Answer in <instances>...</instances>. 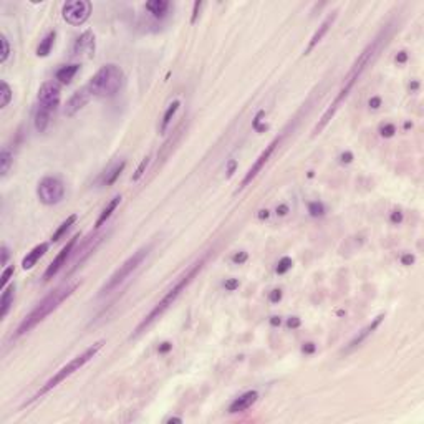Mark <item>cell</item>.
Listing matches in <instances>:
<instances>
[{"instance_id": "25", "label": "cell", "mask_w": 424, "mask_h": 424, "mask_svg": "<svg viewBox=\"0 0 424 424\" xmlns=\"http://www.w3.org/2000/svg\"><path fill=\"white\" fill-rule=\"evenodd\" d=\"M179 106H181V101H179V100H174V101L168 106V110H166L164 116H163V121H161V126H159V131L163 134L168 131L169 125H171V121H173V118L176 116V113L179 110Z\"/></svg>"}, {"instance_id": "42", "label": "cell", "mask_w": 424, "mask_h": 424, "mask_svg": "<svg viewBox=\"0 0 424 424\" xmlns=\"http://www.w3.org/2000/svg\"><path fill=\"white\" fill-rule=\"evenodd\" d=\"M235 169H237V161H235V159H230V161H229V164H227V176L232 177V176H234V173H235Z\"/></svg>"}, {"instance_id": "27", "label": "cell", "mask_w": 424, "mask_h": 424, "mask_svg": "<svg viewBox=\"0 0 424 424\" xmlns=\"http://www.w3.org/2000/svg\"><path fill=\"white\" fill-rule=\"evenodd\" d=\"M125 166H126V161H121V163H118V164L113 166V168L110 169V173H106V176H104L103 184L104 186H113V184H115V182L118 181V177L121 176V173H123Z\"/></svg>"}, {"instance_id": "47", "label": "cell", "mask_w": 424, "mask_h": 424, "mask_svg": "<svg viewBox=\"0 0 424 424\" xmlns=\"http://www.w3.org/2000/svg\"><path fill=\"white\" fill-rule=\"evenodd\" d=\"M171 349H173V343H169V342H164V343L159 345V353H161V355H164V353L171 351Z\"/></svg>"}, {"instance_id": "2", "label": "cell", "mask_w": 424, "mask_h": 424, "mask_svg": "<svg viewBox=\"0 0 424 424\" xmlns=\"http://www.w3.org/2000/svg\"><path fill=\"white\" fill-rule=\"evenodd\" d=\"M76 287H78V282H67V283H63V285L56 287L55 290H51L47 297H43L37 303V307L22 320L19 328L15 331V338H20V336H24L25 333L32 331L38 323H42L45 320L48 315L53 313L65 300L70 299V297L73 295V292L76 290Z\"/></svg>"}, {"instance_id": "11", "label": "cell", "mask_w": 424, "mask_h": 424, "mask_svg": "<svg viewBox=\"0 0 424 424\" xmlns=\"http://www.w3.org/2000/svg\"><path fill=\"white\" fill-rule=\"evenodd\" d=\"M60 100H62V93H60V88L51 81L43 83L38 90L37 95V101L38 106L45 108L48 111H55L56 108L60 106Z\"/></svg>"}, {"instance_id": "37", "label": "cell", "mask_w": 424, "mask_h": 424, "mask_svg": "<svg viewBox=\"0 0 424 424\" xmlns=\"http://www.w3.org/2000/svg\"><path fill=\"white\" fill-rule=\"evenodd\" d=\"M239 285H240V283H239L237 278H227V280L224 282V288H225L227 292H234V290H237Z\"/></svg>"}, {"instance_id": "45", "label": "cell", "mask_w": 424, "mask_h": 424, "mask_svg": "<svg viewBox=\"0 0 424 424\" xmlns=\"http://www.w3.org/2000/svg\"><path fill=\"white\" fill-rule=\"evenodd\" d=\"M379 106H381V98H379V96H373V98L370 100V108L371 110H378Z\"/></svg>"}, {"instance_id": "26", "label": "cell", "mask_w": 424, "mask_h": 424, "mask_svg": "<svg viewBox=\"0 0 424 424\" xmlns=\"http://www.w3.org/2000/svg\"><path fill=\"white\" fill-rule=\"evenodd\" d=\"M55 38H56L55 30L48 32L45 37H43V40H40V45H38V48H37V55L38 56H48V55H50L51 48H53V45H55Z\"/></svg>"}, {"instance_id": "38", "label": "cell", "mask_w": 424, "mask_h": 424, "mask_svg": "<svg viewBox=\"0 0 424 424\" xmlns=\"http://www.w3.org/2000/svg\"><path fill=\"white\" fill-rule=\"evenodd\" d=\"M0 253H2V259H0V265H2V267H5L7 262H8V257H10V250H8V247L5 246V244H3L2 249H0Z\"/></svg>"}, {"instance_id": "10", "label": "cell", "mask_w": 424, "mask_h": 424, "mask_svg": "<svg viewBox=\"0 0 424 424\" xmlns=\"http://www.w3.org/2000/svg\"><path fill=\"white\" fill-rule=\"evenodd\" d=\"M78 239H80V234L73 235V237L67 242V246H65L62 250L58 252V255H56L55 259L51 260V264L48 265L47 270H45V274H43V278H45V280H50V278H53L55 275L58 274L60 270L65 267V265H67L68 259L73 255V252H75V246H76Z\"/></svg>"}, {"instance_id": "1", "label": "cell", "mask_w": 424, "mask_h": 424, "mask_svg": "<svg viewBox=\"0 0 424 424\" xmlns=\"http://www.w3.org/2000/svg\"><path fill=\"white\" fill-rule=\"evenodd\" d=\"M390 27H391V25H388L386 28H383L381 32H379L376 37L371 40L370 45L366 47L360 55H358V58L355 60V63H353L351 68L348 70L347 76H345V80L342 83V86H340V90H338V93H336L335 100L330 103V106L326 108V111L323 113V116L318 120L317 126L313 128V136L320 134L322 131L326 128V125H328L330 121L333 120V116L336 115L338 108L342 106L345 101H347V98L349 96V93L353 91V88H355L356 83L360 81V78H361L363 73H365V70L370 67L371 62H373L374 58H376V55L379 53V50H381V48L388 43V40H390V37H391V28Z\"/></svg>"}, {"instance_id": "48", "label": "cell", "mask_w": 424, "mask_h": 424, "mask_svg": "<svg viewBox=\"0 0 424 424\" xmlns=\"http://www.w3.org/2000/svg\"><path fill=\"white\" fill-rule=\"evenodd\" d=\"M401 221H403V214H401L399 211H393V214H391V222H395V224H399Z\"/></svg>"}, {"instance_id": "29", "label": "cell", "mask_w": 424, "mask_h": 424, "mask_svg": "<svg viewBox=\"0 0 424 424\" xmlns=\"http://www.w3.org/2000/svg\"><path fill=\"white\" fill-rule=\"evenodd\" d=\"M12 101V88L8 86L7 81L0 83V108L8 106V103Z\"/></svg>"}, {"instance_id": "30", "label": "cell", "mask_w": 424, "mask_h": 424, "mask_svg": "<svg viewBox=\"0 0 424 424\" xmlns=\"http://www.w3.org/2000/svg\"><path fill=\"white\" fill-rule=\"evenodd\" d=\"M308 212L312 217H322L325 214V205L318 200H312V202H308Z\"/></svg>"}, {"instance_id": "49", "label": "cell", "mask_w": 424, "mask_h": 424, "mask_svg": "<svg viewBox=\"0 0 424 424\" xmlns=\"http://www.w3.org/2000/svg\"><path fill=\"white\" fill-rule=\"evenodd\" d=\"M406 60H408V53H406V51H399V53L396 55L398 63H406Z\"/></svg>"}, {"instance_id": "16", "label": "cell", "mask_w": 424, "mask_h": 424, "mask_svg": "<svg viewBox=\"0 0 424 424\" xmlns=\"http://www.w3.org/2000/svg\"><path fill=\"white\" fill-rule=\"evenodd\" d=\"M383 318H384V315H383V313H381V315H378V317L374 318V320L371 322V323H368V325H366L361 331H358V333H356L355 336H353L351 342L348 343L347 351H351V349H355L356 347H360V345H361L363 342H365V340L368 338V336H370L371 333H373V331L376 330L379 325H381Z\"/></svg>"}, {"instance_id": "17", "label": "cell", "mask_w": 424, "mask_h": 424, "mask_svg": "<svg viewBox=\"0 0 424 424\" xmlns=\"http://www.w3.org/2000/svg\"><path fill=\"white\" fill-rule=\"evenodd\" d=\"M48 247H50V244L48 242H42V244H38V246H35L32 250L24 257V260H22V269L24 270L33 269L35 265H37V262L48 252Z\"/></svg>"}, {"instance_id": "32", "label": "cell", "mask_w": 424, "mask_h": 424, "mask_svg": "<svg viewBox=\"0 0 424 424\" xmlns=\"http://www.w3.org/2000/svg\"><path fill=\"white\" fill-rule=\"evenodd\" d=\"M0 43H2V53H0V63H5L8 55H10V43L5 35H0Z\"/></svg>"}, {"instance_id": "23", "label": "cell", "mask_w": 424, "mask_h": 424, "mask_svg": "<svg viewBox=\"0 0 424 424\" xmlns=\"http://www.w3.org/2000/svg\"><path fill=\"white\" fill-rule=\"evenodd\" d=\"M50 120H51V111L38 106L37 111H35V128H37V131L45 133L47 128L50 126Z\"/></svg>"}, {"instance_id": "7", "label": "cell", "mask_w": 424, "mask_h": 424, "mask_svg": "<svg viewBox=\"0 0 424 424\" xmlns=\"http://www.w3.org/2000/svg\"><path fill=\"white\" fill-rule=\"evenodd\" d=\"M37 194L42 204L45 205H55L60 204L65 198V186L58 177L47 176L38 182Z\"/></svg>"}, {"instance_id": "50", "label": "cell", "mask_w": 424, "mask_h": 424, "mask_svg": "<svg viewBox=\"0 0 424 424\" xmlns=\"http://www.w3.org/2000/svg\"><path fill=\"white\" fill-rule=\"evenodd\" d=\"M287 212H288V205L287 204H280L277 207V214L278 216H287Z\"/></svg>"}, {"instance_id": "13", "label": "cell", "mask_w": 424, "mask_h": 424, "mask_svg": "<svg viewBox=\"0 0 424 424\" xmlns=\"http://www.w3.org/2000/svg\"><path fill=\"white\" fill-rule=\"evenodd\" d=\"M91 96H93V93L90 91L88 86H83V88L76 90L67 101V106H65V116H68V118L75 116L81 108H85L86 104H88Z\"/></svg>"}, {"instance_id": "6", "label": "cell", "mask_w": 424, "mask_h": 424, "mask_svg": "<svg viewBox=\"0 0 424 424\" xmlns=\"http://www.w3.org/2000/svg\"><path fill=\"white\" fill-rule=\"evenodd\" d=\"M150 250H151V246H146V247H141L139 250H136L131 257H128V259H126L123 264L113 272L111 277L106 280V283H104L103 288L100 290V295H108V294H111L113 290H116V288L120 287L121 283H123L126 278H128L129 275L143 264L144 259L148 257V253H150Z\"/></svg>"}, {"instance_id": "8", "label": "cell", "mask_w": 424, "mask_h": 424, "mask_svg": "<svg viewBox=\"0 0 424 424\" xmlns=\"http://www.w3.org/2000/svg\"><path fill=\"white\" fill-rule=\"evenodd\" d=\"M91 2L88 0H72V2L63 3L62 15L67 24L73 27H80L90 19L91 15Z\"/></svg>"}, {"instance_id": "12", "label": "cell", "mask_w": 424, "mask_h": 424, "mask_svg": "<svg viewBox=\"0 0 424 424\" xmlns=\"http://www.w3.org/2000/svg\"><path fill=\"white\" fill-rule=\"evenodd\" d=\"M73 56H76V58H93L95 56V33L91 30L83 32L75 40Z\"/></svg>"}, {"instance_id": "53", "label": "cell", "mask_w": 424, "mask_h": 424, "mask_svg": "<svg viewBox=\"0 0 424 424\" xmlns=\"http://www.w3.org/2000/svg\"><path fill=\"white\" fill-rule=\"evenodd\" d=\"M168 423H182V419L181 418H171V419H168Z\"/></svg>"}, {"instance_id": "9", "label": "cell", "mask_w": 424, "mask_h": 424, "mask_svg": "<svg viewBox=\"0 0 424 424\" xmlns=\"http://www.w3.org/2000/svg\"><path fill=\"white\" fill-rule=\"evenodd\" d=\"M280 141H282V136H277L272 143H269V146H265V150L260 152V156L255 159V163L252 164V168L247 171L246 177L242 179V186H240V189H244V187H246L247 184H250L253 179L259 176V173L265 168V164L269 163V159L272 157V154L275 152V150H277L278 144H280Z\"/></svg>"}, {"instance_id": "24", "label": "cell", "mask_w": 424, "mask_h": 424, "mask_svg": "<svg viewBox=\"0 0 424 424\" xmlns=\"http://www.w3.org/2000/svg\"><path fill=\"white\" fill-rule=\"evenodd\" d=\"M12 164H14V152L8 146H3L2 151H0V173H2V177H5L8 174Z\"/></svg>"}, {"instance_id": "18", "label": "cell", "mask_w": 424, "mask_h": 424, "mask_svg": "<svg viewBox=\"0 0 424 424\" xmlns=\"http://www.w3.org/2000/svg\"><path fill=\"white\" fill-rule=\"evenodd\" d=\"M103 237H104V235H96L93 242H88V240H86V242L83 244L80 249H75V252H73V264H75V265H73V269L80 267V265L83 264V260H85L88 255H91V252H93L96 249V246L101 242Z\"/></svg>"}, {"instance_id": "36", "label": "cell", "mask_w": 424, "mask_h": 424, "mask_svg": "<svg viewBox=\"0 0 424 424\" xmlns=\"http://www.w3.org/2000/svg\"><path fill=\"white\" fill-rule=\"evenodd\" d=\"M247 259H249L247 252H237V253H234V255H232V262H234V264H237V265L246 264Z\"/></svg>"}, {"instance_id": "14", "label": "cell", "mask_w": 424, "mask_h": 424, "mask_svg": "<svg viewBox=\"0 0 424 424\" xmlns=\"http://www.w3.org/2000/svg\"><path fill=\"white\" fill-rule=\"evenodd\" d=\"M259 399V393L257 391H247L244 395H240L239 398H235L232 401V404L229 406V413L230 414H237V413H244L249 408H252V404L257 403Z\"/></svg>"}, {"instance_id": "34", "label": "cell", "mask_w": 424, "mask_h": 424, "mask_svg": "<svg viewBox=\"0 0 424 424\" xmlns=\"http://www.w3.org/2000/svg\"><path fill=\"white\" fill-rule=\"evenodd\" d=\"M14 272H15V269H14V265H10V267H7L5 270H3L2 272V280H0V290H3V288L7 287V283H8V280H10V277L12 275H14Z\"/></svg>"}, {"instance_id": "35", "label": "cell", "mask_w": 424, "mask_h": 424, "mask_svg": "<svg viewBox=\"0 0 424 424\" xmlns=\"http://www.w3.org/2000/svg\"><path fill=\"white\" fill-rule=\"evenodd\" d=\"M379 134H381L383 138H393L396 134V126L393 123L383 125L381 128H379Z\"/></svg>"}, {"instance_id": "43", "label": "cell", "mask_w": 424, "mask_h": 424, "mask_svg": "<svg viewBox=\"0 0 424 424\" xmlns=\"http://www.w3.org/2000/svg\"><path fill=\"white\" fill-rule=\"evenodd\" d=\"M202 7V2H196L194 3V10H192V17H191V24H194L198 20V15H199V10Z\"/></svg>"}, {"instance_id": "33", "label": "cell", "mask_w": 424, "mask_h": 424, "mask_svg": "<svg viewBox=\"0 0 424 424\" xmlns=\"http://www.w3.org/2000/svg\"><path fill=\"white\" fill-rule=\"evenodd\" d=\"M148 164H150V157H144V159L141 161V164L138 166V169H136V171H134L133 177H131V181H133V182L139 181V179H141V177L144 176V173H146Z\"/></svg>"}, {"instance_id": "4", "label": "cell", "mask_w": 424, "mask_h": 424, "mask_svg": "<svg viewBox=\"0 0 424 424\" xmlns=\"http://www.w3.org/2000/svg\"><path fill=\"white\" fill-rule=\"evenodd\" d=\"M103 347H104V340H100V342L93 343V345H91V347L86 348L83 353H80V355H78V356L73 358V360H70V361L67 363V365L62 366V368H60L58 371H56V373L53 374V376H51L45 384H43V386L40 388V390H38L37 393H35L33 398L28 401L27 404H32L33 401L40 399V398L45 396L47 393H50L51 390H53V388L58 386L60 383H63L67 378H70V376H72V374H75L76 371H80V370L83 368V366L86 365V363H90L96 355H98L100 351H101V348H103Z\"/></svg>"}, {"instance_id": "41", "label": "cell", "mask_w": 424, "mask_h": 424, "mask_svg": "<svg viewBox=\"0 0 424 424\" xmlns=\"http://www.w3.org/2000/svg\"><path fill=\"white\" fill-rule=\"evenodd\" d=\"M301 325V320L299 317H290L287 320V326L288 328H292V330H295V328H299V326Z\"/></svg>"}, {"instance_id": "19", "label": "cell", "mask_w": 424, "mask_h": 424, "mask_svg": "<svg viewBox=\"0 0 424 424\" xmlns=\"http://www.w3.org/2000/svg\"><path fill=\"white\" fill-rule=\"evenodd\" d=\"M14 299H15V283L12 285H7L2 290V295H0V318H5L8 310L14 305Z\"/></svg>"}, {"instance_id": "52", "label": "cell", "mask_w": 424, "mask_h": 424, "mask_svg": "<svg viewBox=\"0 0 424 424\" xmlns=\"http://www.w3.org/2000/svg\"><path fill=\"white\" fill-rule=\"evenodd\" d=\"M269 216H270V212L267 211V209H265V211H260V212H259V219H267Z\"/></svg>"}, {"instance_id": "51", "label": "cell", "mask_w": 424, "mask_h": 424, "mask_svg": "<svg viewBox=\"0 0 424 424\" xmlns=\"http://www.w3.org/2000/svg\"><path fill=\"white\" fill-rule=\"evenodd\" d=\"M280 323H282L280 317H272V318H270V325H272V326H278Z\"/></svg>"}, {"instance_id": "22", "label": "cell", "mask_w": 424, "mask_h": 424, "mask_svg": "<svg viewBox=\"0 0 424 424\" xmlns=\"http://www.w3.org/2000/svg\"><path fill=\"white\" fill-rule=\"evenodd\" d=\"M146 10L156 19H163L169 10V2L168 0H150L146 3Z\"/></svg>"}, {"instance_id": "21", "label": "cell", "mask_w": 424, "mask_h": 424, "mask_svg": "<svg viewBox=\"0 0 424 424\" xmlns=\"http://www.w3.org/2000/svg\"><path fill=\"white\" fill-rule=\"evenodd\" d=\"M121 199H123V198H121V196L118 194V196H115V198L110 200V202L106 204V207L103 209V212L100 214V217H98V219H96V222H95V229H96V230H98L100 227H101L104 222H106V221L113 216V212H115L116 209H118V205L121 204Z\"/></svg>"}, {"instance_id": "28", "label": "cell", "mask_w": 424, "mask_h": 424, "mask_svg": "<svg viewBox=\"0 0 424 424\" xmlns=\"http://www.w3.org/2000/svg\"><path fill=\"white\" fill-rule=\"evenodd\" d=\"M76 219H78L76 214H72V216H70V217H67V221H63V222H62V225H60L58 229H56V232H55L53 235H51V240H53V242H58V240L62 239L63 235L70 230V227H72L73 224H75Z\"/></svg>"}, {"instance_id": "5", "label": "cell", "mask_w": 424, "mask_h": 424, "mask_svg": "<svg viewBox=\"0 0 424 424\" xmlns=\"http://www.w3.org/2000/svg\"><path fill=\"white\" fill-rule=\"evenodd\" d=\"M125 83V73L121 67L115 63L103 65L88 81V88L93 93V96H100V98H111L120 90L123 88Z\"/></svg>"}, {"instance_id": "15", "label": "cell", "mask_w": 424, "mask_h": 424, "mask_svg": "<svg viewBox=\"0 0 424 424\" xmlns=\"http://www.w3.org/2000/svg\"><path fill=\"white\" fill-rule=\"evenodd\" d=\"M335 20H336V12H333V14L328 15L325 20H323V24L320 25V27H318L317 32L313 33V37L310 38L308 45H307V48H305V51H303L305 55H310V53H312L313 48L317 47L318 43H320V42L323 40V37H325L326 33H328V30H330L331 25H333V22H335Z\"/></svg>"}, {"instance_id": "44", "label": "cell", "mask_w": 424, "mask_h": 424, "mask_svg": "<svg viewBox=\"0 0 424 424\" xmlns=\"http://www.w3.org/2000/svg\"><path fill=\"white\" fill-rule=\"evenodd\" d=\"M401 264H403V265H413L414 264V255H413V253H404V255L401 257Z\"/></svg>"}, {"instance_id": "40", "label": "cell", "mask_w": 424, "mask_h": 424, "mask_svg": "<svg viewBox=\"0 0 424 424\" xmlns=\"http://www.w3.org/2000/svg\"><path fill=\"white\" fill-rule=\"evenodd\" d=\"M301 351L305 353V355H313L315 351H317V345L308 342V343H303V347H301Z\"/></svg>"}, {"instance_id": "46", "label": "cell", "mask_w": 424, "mask_h": 424, "mask_svg": "<svg viewBox=\"0 0 424 424\" xmlns=\"http://www.w3.org/2000/svg\"><path fill=\"white\" fill-rule=\"evenodd\" d=\"M340 161H342L343 164H349L353 161V152H349V151L343 152V154L340 156Z\"/></svg>"}, {"instance_id": "20", "label": "cell", "mask_w": 424, "mask_h": 424, "mask_svg": "<svg viewBox=\"0 0 424 424\" xmlns=\"http://www.w3.org/2000/svg\"><path fill=\"white\" fill-rule=\"evenodd\" d=\"M78 72H80V63L63 65V67H60L58 70H56L55 78L62 83V85H70Z\"/></svg>"}, {"instance_id": "31", "label": "cell", "mask_w": 424, "mask_h": 424, "mask_svg": "<svg viewBox=\"0 0 424 424\" xmlns=\"http://www.w3.org/2000/svg\"><path fill=\"white\" fill-rule=\"evenodd\" d=\"M292 265H294V262H292V259L290 257H282L280 260H278V264H277V274L278 275H283V274H287L288 270L292 269Z\"/></svg>"}, {"instance_id": "39", "label": "cell", "mask_w": 424, "mask_h": 424, "mask_svg": "<svg viewBox=\"0 0 424 424\" xmlns=\"http://www.w3.org/2000/svg\"><path fill=\"white\" fill-rule=\"evenodd\" d=\"M269 300L272 301V303H278V301L282 300V290H280V288H275V290L270 292Z\"/></svg>"}, {"instance_id": "3", "label": "cell", "mask_w": 424, "mask_h": 424, "mask_svg": "<svg viewBox=\"0 0 424 424\" xmlns=\"http://www.w3.org/2000/svg\"><path fill=\"white\" fill-rule=\"evenodd\" d=\"M204 264H205V257H202V259H199L198 262H194V264H192L191 267L187 269L186 272L182 274L176 282H174V285H173L171 288H169L168 292H166V294L163 295V299H161L159 301H157V303L154 305V308H152L151 312L143 318L141 323H139V325L136 326V330H134L133 336H138L139 333H143V331L146 330L148 326H151L152 323H154V322L157 320V318H159L161 315H163V313L166 312V310H168L169 307H171V305L174 303V301L177 300V297L181 295L187 287H189V283H191L192 280H194L196 277H198V274L200 272V270H202Z\"/></svg>"}]
</instances>
